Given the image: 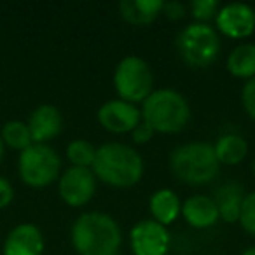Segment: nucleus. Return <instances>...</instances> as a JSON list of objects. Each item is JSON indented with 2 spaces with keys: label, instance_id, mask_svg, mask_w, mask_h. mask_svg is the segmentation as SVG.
Masks as SVG:
<instances>
[{
  "label": "nucleus",
  "instance_id": "1",
  "mask_svg": "<svg viewBox=\"0 0 255 255\" xmlns=\"http://www.w3.org/2000/svg\"><path fill=\"white\" fill-rule=\"evenodd\" d=\"M93 173L112 187H131L143 175V159L133 147L126 143H103L96 149Z\"/></svg>",
  "mask_w": 255,
  "mask_h": 255
},
{
  "label": "nucleus",
  "instance_id": "2",
  "mask_svg": "<svg viewBox=\"0 0 255 255\" xmlns=\"http://www.w3.org/2000/svg\"><path fill=\"white\" fill-rule=\"evenodd\" d=\"M72 245L79 255H117L121 229L110 215L82 213L72 226Z\"/></svg>",
  "mask_w": 255,
  "mask_h": 255
},
{
  "label": "nucleus",
  "instance_id": "3",
  "mask_svg": "<svg viewBox=\"0 0 255 255\" xmlns=\"http://www.w3.org/2000/svg\"><path fill=\"white\" fill-rule=\"evenodd\" d=\"M142 121L149 124L154 133H178L191 119V107L187 100L173 89L152 91L142 107Z\"/></svg>",
  "mask_w": 255,
  "mask_h": 255
},
{
  "label": "nucleus",
  "instance_id": "4",
  "mask_svg": "<svg viewBox=\"0 0 255 255\" xmlns=\"http://www.w3.org/2000/svg\"><path fill=\"white\" fill-rule=\"evenodd\" d=\"M170 166L175 177L191 185L210 184L219 175V161L213 145L203 142L177 147L170 156Z\"/></svg>",
  "mask_w": 255,
  "mask_h": 255
},
{
  "label": "nucleus",
  "instance_id": "5",
  "mask_svg": "<svg viewBox=\"0 0 255 255\" xmlns=\"http://www.w3.org/2000/svg\"><path fill=\"white\" fill-rule=\"evenodd\" d=\"M177 51L182 60L191 67H210L220 53L219 35L208 23H192L178 33Z\"/></svg>",
  "mask_w": 255,
  "mask_h": 255
},
{
  "label": "nucleus",
  "instance_id": "6",
  "mask_svg": "<svg viewBox=\"0 0 255 255\" xmlns=\"http://www.w3.org/2000/svg\"><path fill=\"white\" fill-rule=\"evenodd\" d=\"M152 70L140 56H126L117 63L114 72V88L119 100L133 105L143 102L152 93Z\"/></svg>",
  "mask_w": 255,
  "mask_h": 255
},
{
  "label": "nucleus",
  "instance_id": "7",
  "mask_svg": "<svg viewBox=\"0 0 255 255\" xmlns=\"http://www.w3.org/2000/svg\"><path fill=\"white\" fill-rule=\"evenodd\" d=\"M61 161L53 147L46 143H32L21 150L19 175L30 187H46L53 184L60 175Z\"/></svg>",
  "mask_w": 255,
  "mask_h": 255
},
{
  "label": "nucleus",
  "instance_id": "8",
  "mask_svg": "<svg viewBox=\"0 0 255 255\" xmlns=\"http://www.w3.org/2000/svg\"><path fill=\"white\" fill-rule=\"evenodd\" d=\"M58 191L67 205L84 206L95 196L96 177L89 168L72 166L61 175L60 182H58Z\"/></svg>",
  "mask_w": 255,
  "mask_h": 255
},
{
  "label": "nucleus",
  "instance_id": "9",
  "mask_svg": "<svg viewBox=\"0 0 255 255\" xmlns=\"http://www.w3.org/2000/svg\"><path fill=\"white\" fill-rule=\"evenodd\" d=\"M129 245L135 255H166L170 233L156 220H140L129 233Z\"/></svg>",
  "mask_w": 255,
  "mask_h": 255
},
{
  "label": "nucleus",
  "instance_id": "10",
  "mask_svg": "<svg viewBox=\"0 0 255 255\" xmlns=\"http://www.w3.org/2000/svg\"><path fill=\"white\" fill-rule=\"evenodd\" d=\"M215 25L220 33L231 39H247L255 32V11L241 2L227 4L219 9Z\"/></svg>",
  "mask_w": 255,
  "mask_h": 255
},
{
  "label": "nucleus",
  "instance_id": "11",
  "mask_svg": "<svg viewBox=\"0 0 255 255\" xmlns=\"http://www.w3.org/2000/svg\"><path fill=\"white\" fill-rule=\"evenodd\" d=\"M98 123L110 133H131L142 123V114L133 103L110 100L100 107Z\"/></svg>",
  "mask_w": 255,
  "mask_h": 255
},
{
  "label": "nucleus",
  "instance_id": "12",
  "mask_svg": "<svg viewBox=\"0 0 255 255\" xmlns=\"http://www.w3.org/2000/svg\"><path fill=\"white\" fill-rule=\"evenodd\" d=\"M44 238L33 224H19L9 233L4 255H42Z\"/></svg>",
  "mask_w": 255,
  "mask_h": 255
},
{
  "label": "nucleus",
  "instance_id": "13",
  "mask_svg": "<svg viewBox=\"0 0 255 255\" xmlns=\"http://www.w3.org/2000/svg\"><path fill=\"white\" fill-rule=\"evenodd\" d=\"M63 117L53 105H40L32 112L28 121V129L33 143H44L61 133Z\"/></svg>",
  "mask_w": 255,
  "mask_h": 255
},
{
  "label": "nucleus",
  "instance_id": "14",
  "mask_svg": "<svg viewBox=\"0 0 255 255\" xmlns=\"http://www.w3.org/2000/svg\"><path fill=\"white\" fill-rule=\"evenodd\" d=\"M180 213L187 220L189 226L196 227V229H208V227L215 226L217 220L220 219L215 201L208 196L201 194L191 196L189 199H185Z\"/></svg>",
  "mask_w": 255,
  "mask_h": 255
},
{
  "label": "nucleus",
  "instance_id": "15",
  "mask_svg": "<svg viewBox=\"0 0 255 255\" xmlns=\"http://www.w3.org/2000/svg\"><path fill=\"white\" fill-rule=\"evenodd\" d=\"M161 0H123L119 2V12L124 21L135 26L150 25L163 11Z\"/></svg>",
  "mask_w": 255,
  "mask_h": 255
},
{
  "label": "nucleus",
  "instance_id": "16",
  "mask_svg": "<svg viewBox=\"0 0 255 255\" xmlns=\"http://www.w3.org/2000/svg\"><path fill=\"white\" fill-rule=\"evenodd\" d=\"M150 213L157 224L166 227L168 224H171L173 220H177V217L180 215V199L175 194L171 189H159L152 194L150 198Z\"/></svg>",
  "mask_w": 255,
  "mask_h": 255
},
{
  "label": "nucleus",
  "instance_id": "17",
  "mask_svg": "<svg viewBox=\"0 0 255 255\" xmlns=\"http://www.w3.org/2000/svg\"><path fill=\"white\" fill-rule=\"evenodd\" d=\"M243 189L238 184H227L219 189L217 198L213 199L219 208V217L226 222L233 224L240 220L241 203H243Z\"/></svg>",
  "mask_w": 255,
  "mask_h": 255
},
{
  "label": "nucleus",
  "instance_id": "18",
  "mask_svg": "<svg viewBox=\"0 0 255 255\" xmlns=\"http://www.w3.org/2000/svg\"><path fill=\"white\" fill-rule=\"evenodd\" d=\"M227 70L240 79L250 81L255 77V44H240L234 47L227 58Z\"/></svg>",
  "mask_w": 255,
  "mask_h": 255
},
{
  "label": "nucleus",
  "instance_id": "19",
  "mask_svg": "<svg viewBox=\"0 0 255 255\" xmlns=\"http://www.w3.org/2000/svg\"><path fill=\"white\" fill-rule=\"evenodd\" d=\"M213 150H215V156H217L219 164L222 163V164L233 166V164L241 163V161L247 157L248 145H247V142H245L243 136L231 135L229 133V135H224L217 140Z\"/></svg>",
  "mask_w": 255,
  "mask_h": 255
},
{
  "label": "nucleus",
  "instance_id": "20",
  "mask_svg": "<svg viewBox=\"0 0 255 255\" xmlns=\"http://www.w3.org/2000/svg\"><path fill=\"white\" fill-rule=\"evenodd\" d=\"M4 145L7 143L9 147L18 150H25L26 147L32 145V135H30L28 124L21 121H9L2 128V135H0Z\"/></svg>",
  "mask_w": 255,
  "mask_h": 255
},
{
  "label": "nucleus",
  "instance_id": "21",
  "mask_svg": "<svg viewBox=\"0 0 255 255\" xmlns=\"http://www.w3.org/2000/svg\"><path fill=\"white\" fill-rule=\"evenodd\" d=\"M96 156V149L86 140H74L67 147V157L70 159L72 166L89 168Z\"/></svg>",
  "mask_w": 255,
  "mask_h": 255
},
{
  "label": "nucleus",
  "instance_id": "22",
  "mask_svg": "<svg viewBox=\"0 0 255 255\" xmlns=\"http://www.w3.org/2000/svg\"><path fill=\"white\" fill-rule=\"evenodd\" d=\"M245 231L252 236H255V192H250L243 198L241 203V212H240V220Z\"/></svg>",
  "mask_w": 255,
  "mask_h": 255
},
{
  "label": "nucleus",
  "instance_id": "23",
  "mask_svg": "<svg viewBox=\"0 0 255 255\" xmlns=\"http://www.w3.org/2000/svg\"><path fill=\"white\" fill-rule=\"evenodd\" d=\"M191 12L196 23H206L215 18L219 12V2L217 0H194L191 4Z\"/></svg>",
  "mask_w": 255,
  "mask_h": 255
},
{
  "label": "nucleus",
  "instance_id": "24",
  "mask_svg": "<svg viewBox=\"0 0 255 255\" xmlns=\"http://www.w3.org/2000/svg\"><path fill=\"white\" fill-rule=\"evenodd\" d=\"M241 103H243L245 112L255 121V77H252L250 81H247V84L243 86V91H241Z\"/></svg>",
  "mask_w": 255,
  "mask_h": 255
},
{
  "label": "nucleus",
  "instance_id": "25",
  "mask_svg": "<svg viewBox=\"0 0 255 255\" xmlns=\"http://www.w3.org/2000/svg\"><path fill=\"white\" fill-rule=\"evenodd\" d=\"M131 136H133V142L135 143H147L152 140L154 136V129L149 126V124H145L142 121V123L138 124V126L135 128L131 131Z\"/></svg>",
  "mask_w": 255,
  "mask_h": 255
},
{
  "label": "nucleus",
  "instance_id": "26",
  "mask_svg": "<svg viewBox=\"0 0 255 255\" xmlns=\"http://www.w3.org/2000/svg\"><path fill=\"white\" fill-rule=\"evenodd\" d=\"M161 12L168 19L177 21V19H182L185 16V5L180 4V2H166V4H163V11Z\"/></svg>",
  "mask_w": 255,
  "mask_h": 255
},
{
  "label": "nucleus",
  "instance_id": "27",
  "mask_svg": "<svg viewBox=\"0 0 255 255\" xmlns=\"http://www.w3.org/2000/svg\"><path fill=\"white\" fill-rule=\"evenodd\" d=\"M12 196H14V191H12L11 184L0 177V210L5 208L12 201Z\"/></svg>",
  "mask_w": 255,
  "mask_h": 255
},
{
  "label": "nucleus",
  "instance_id": "28",
  "mask_svg": "<svg viewBox=\"0 0 255 255\" xmlns=\"http://www.w3.org/2000/svg\"><path fill=\"white\" fill-rule=\"evenodd\" d=\"M2 157H4V142L0 138V163H2Z\"/></svg>",
  "mask_w": 255,
  "mask_h": 255
},
{
  "label": "nucleus",
  "instance_id": "29",
  "mask_svg": "<svg viewBox=\"0 0 255 255\" xmlns=\"http://www.w3.org/2000/svg\"><path fill=\"white\" fill-rule=\"evenodd\" d=\"M243 255H255V247H252V248H248V250H245Z\"/></svg>",
  "mask_w": 255,
  "mask_h": 255
},
{
  "label": "nucleus",
  "instance_id": "30",
  "mask_svg": "<svg viewBox=\"0 0 255 255\" xmlns=\"http://www.w3.org/2000/svg\"><path fill=\"white\" fill-rule=\"evenodd\" d=\"M254 171H255V161H254Z\"/></svg>",
  "mask_w": 255,
  "mask_h": 255
}]
</instances>
